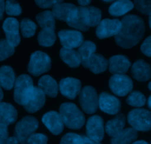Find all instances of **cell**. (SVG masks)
I'll use <instances>...</instances> for the list:
<instances>
[{
    "label": "cell",
    "mask_w": 151,
    "mask_h": 144,
    "mask_svg": "<svg viewBox=\"0 0 151 144\" xmlns=\"http://www.w3.org/2000/svg\"><path fill=\"white\" fill-rule=\"evenodd\" d=\"M121 22V30L119 34L114 37L116 43L124 49L136 46L145 34V26L142 19L130 14L124 16Z\"/></svg>",
    "instance_id": "6da1fadb"
},
{
    "label": "cell",
    "mask_w": 151,
    "mask_h": 144,
    "mask_svg": "<svg viewBox=\"0 0 151 144\" xmlns=\"http://www.w3.org/2000/svg\"><path fill=\"white\" fill-rule=\"evenodd\" d=\"M101 10L93 6L76 8L72 18L67 24L80 31H88L90 27H97L101 21Z\"/></svg>",
    "instance_id": "7a4b0ae2"
},
{
    "label": "cell",
    "mask_w": 151,
    "mask_h": 144,
    "mask_svg": "<svg viewBox=\"0 0 151 144\" xmlns=\"http://www.w3.org/2000/svg\"><path fill=\"white\" fill-rule=\"evenodd\" d=\"M59 115L64 125L71 129H79L85 123L82 112L73 103H63L59 107Z\"/></svg>",
    "instance_id": "3957f363"
},
{
    "label": "cell",
    "mask_w": 151,
    "mask_h": 144,
    "mask_svg": "<svg viewBox=\"0 0 151 144\" xmlns=\"http://www.w3.org/2000/svg\"><path fill=\"white\" fill-rule=\"evenodd\" d=\"M34 87L33 80L30 75L26 74L19 75L16 79L14 84V98L15 102L24 106L28 101Z\"/></svg>",
    "instance_id": "277c9868"
},
{
    "label": "cell",
    "mask_w": 151,
    "mask_h": 144,
    "mask_svg": "<svg viewBox=\"0 0 151 144\" xmlns=\"http://www.w3.org/2000/svg\"><path fill=\"white\" fill-rule=\"evenodd\" d=\"M39 127V121L33 116H24L17 123L14 137L21 144H27V140Z\"/></svg>",
    "instance_id": "5b68a950"
},
{
    "label": "cell",
    "mask_w": 151,
    "mask_h": 144,
    "mask_svg": "<svg viewBox=\"0 0 151 144\" xmlns=\"http://www.w3.org/2000/svg\"><path fill=\"white\" fill-rule=\"evenodd\" d=\"M127 121L135 130L147 132L151 129V112L145 109H134L127 115Z\"/></svg>",
    "instance_id": "8992f818"
},
{
    "label": "cell",
    "mask_w": 151,
    "mask_h": 144,
    "mask_svg": "<svg viewBox=\"0 0 151 144\" xmlns=\"http://www.w3.org/2000/svg\"><path fill=\"white\" fill-rule=\"evenodd\" d=\"M51 67V59L50 56L42 51H36L32 53L29 62L28 72L34 76H39L48 72Z\"/></svg>",
    "instance_id": "52a82bcc"
},
{
    "label": "cell",
    "mask_w": 151,
    "mask_h": 144,
    "mask_svg": "<svg viewBox=\"0 0 151 144\" xmlns=\"http://www.w3.org/2000/svg\"><path fill=\"white\" fill-rule=\"evenodd\" d=\"M79 103L83 111L88 114H93L99 107V95L95 89L86 86L79 93Z\"/></svg>",
    "instance_id": "ba28073f"
},
{
    "label": "cell",
    "mask_w": 151,
    "mask_h": 144,
    "mask_svg": "<svg viewBox=\"0 0 151 144\" xmlns=\"http://www.w3.org/2000/svg\"><path fill=\"white\" fill-rule=\"evenodd\" d=\"M109 87L114 94L123 97L131 92L133 84L127 75H113L109 80Z\"/></svg>",
    "instance_id": "9c48e42d"
},
{
    "label": "cell",
    "mask_w": 151,
    "mask_h": 144,
    "mask_svg": "<svg viewBox=\"0 0 151 144\" xmlns=\"http://www.w3.org/2000/svg\"><path fill=\"white\" fill-rule=\"evenodd\" d=\"M86 135L88 138L100 143L104 136V120L100 116L93 115L88 118L86 123Z\"/></svg>",
    "instance_id": "30bf717a"
},
{
    "label": "cell",
    "mask_w": 151,
    "mask_h": 144,
    "mask_svg": "<svg viewBox=\"0 0 151 144\" xmlns=\"http://www.w3.org/2000/svg\"><path fill=\"white\" fill-rule=\"evenodd\" d=\"M121 27L122 22L119 20L105 19L101 20L96 27V34L100 39L110 38L112 36L115 37L119 34Z\"/></svg>",
    "instance_id": "8fae6325"
},
{
    "label": "cell",
    "mask_w": 151,
    "mask_h": 144,
    "mask_svg": "<svg viewBox=\"0 0 151 144\" xmlns=\"http://www.w3.org/2000/svg\"><path fill=\"white\" fill-rule=\"evenodd\" d=\"M62 47L67 49L79 47L84 42V37L79 30H63L58 33Z\"/></svg>",
    "instance_id": "7c38bea8"
},
{
    "label": "cell",
    "mask_w": 151,
    "mask_h": 144,
    "mask_svg": "<svg viewBox=\"0 0 151 144\" xmlns=\"http://www.w3.org/2000/svg\"><path fill=\"white\" fill-rule=\"evenodd\" d=\"M99 107L104 113L117 115L121 110V102L113 95L108 92H101L99 97Z\"/></svg>",
    "instance_id": "4fadbf2b"
},
{
    "label": "cell",
    "mask_w": 151,
    "mask_h": 144,
    "mask_svg": "<svg viewBox=\"0 0 151 144\" xmlns=\"http://www.w3.org/2000/svg\"><path fill=\"white\" fill-rule=\"evenodd\" d=\"M2 27L5 33L8 43L14 47L18 46L21 40L19 35V23L18 20L15 18L9 17L4 21Z\"/></svg>",
    "instance_id": "5bb4252c"
},
{
    "label": "cell",
    "mask_w": 151,
    "mask_h": 144,
    "mask_svg": "<svg viewBox=\"0 0 151 144\" xmlns=\"http://www.w3.org/2000/svg\"><path fill=\"white\" fill-rule=\"evenodd\" d=\"M59 89L62 95L73 100L80 93L82 83L77 78H65L59 82Z\"/></svg>",
    "instance_id": "9a60e30c"
},
{
    "label": "cell",
    "mask_w": 151,
    "mask_h": 144,
    "mask_svg": "<svg viewBox=\"0 0 151 144\" xmlns=\"http://www.w3.org/2000/svg\"><path fill=\"white\" fill-rule=\"evenodd\" d=\"M42 122L52 134L58 135L64 129V123L59 113L56 111H50L42 117Z\"/></svg>",
    "instance_id": "2e32d148"
},
{
    "label": "cell",
    "mask_w": 151,
    "mask_h": 144,
    "mask_svg": "<svg viewBox=\"0 0 151 144\" xmlns=\"http://www.w3.org/2000/svg\"><path fill=\"white\" fill-rule=\"evenodd\" d=\"M46 101V95L39 87H34L28 101L23 106L24 110L30 113H35L44 107Z\"/></svg>",
    "instance_id": "e0dca14e"
},
{
    "label": "cell",
    "mask_w": 151,
    "mask_h": 144,
    "mask_svg": "<svg viewBox=\"0 0 151 144\" xmlns=\"http://www.w3.org/2000/svg\"><path fill=\"white\" fill-rule=\"evenodd\" d=\"M108 62L109 70L113 75H124L131 66L128 58L123 55L112 56Z\"/></svg>",
    "instance_id": "ac0fdd59"
},
{
    "label": "cell",
    "mask_w": 151,
    "mask_h": 144,
    "mask_svg": "<svg viewBox=\"0 0 151 144\" xmlns=\"http://www.w3.org/2000/svg\"><path fill=\"white\" fill-rule=\"evenodd\" d=\"M77 7L72 3L59 2L55 5L52 10V14L56 19L64 21L68 23L72 18Z\"/></svg>",
    "instance_id": "d6986e66"
},
{
    "label": "cell",
    "mask_w": 151,
    "mask_h": 144,
    "mask_svg": "<svg viewBox=\"0 0 151 144\" xmlns=\"http://www.w3.org/2000/svg\"><path fill=\"white\" fill-rule=\"evenodd\" d=\"M131 74L137 81L144 82L151 78V67L144 60H138L131 67Z\"/></svg>",
    "instance_id": "ffe728a7"
},
{
    "label": "cell",
    "mask_w": 151,
    "mask_h": 144,
    "mask_svg": "<svg viewBox=\"0 0 151 144\" xmlns=\"http://www.w3.org/2000/svg\"><path fill=\"white\" fill-rule=\"evenodd\" d=\"M83 66L93 73L99 74L104 72L108 68L109 62L102 55L94 53Z\"/></svg>",
    "instance_id": "44dd1931"
},
{
    "label": "cell",
    "mask_w": 151,
    "mask_h": 144,
    "mask_svg": "<svg viewBox=\"0 0 151 144\" xmlns=\"http://www.w3.org/2000/svg\"><path fill=\"white\" fill-rule=\"evenodd\" d=\"M18 113L15 107L11 104L0 102V123L9 126L15 123Z\"/></svg>",
    "instance_id": "7402d4cb"
},
{
    "label": "cell",
    "mask_w": 151,
    "mask_h": 144,
    "mask_svg": "<svg viewBox=\"0 0 151 144\" xmlns=\"http://www.w3.org/2000/svg\"><path fill=\"white\" fill-rule=\"evenodd\" d=\"M38 87L45 93V95L50 98H55L58 95L59 86L54 78L50 75H43L38 82Z\"/></svg>",
    "instance_id": "603a6c76"
},
{
    "label": "cell",
    "mask_w": 151,
    "mask_h": 144,
    "mask_svg": "<svg viewBox=\"0 0 151 144\" xmlns=\"http://www.w3.org/2000/svg\"><path fill=\"white\" fill-rule=\"evenodd\" d=\"M125 116L124 114H118L114 118L108 120L105 125V132L109 136L114 137L124 129L125 126Z\"/></svg>",
    "instance_id": "cb8c5ba5"
},
{
    "label": "cell",
    "mask_w": 151,
    "mask_h": 144,
    "mask_svg": "<svg viewBox=\"0 0 151 144\" xmlns=\"http://www.w3.org/2000/svg\"><path fill=\"white\" fill-rule=\"evenodd\" d=\"M60 58L70 67L76 68L82 64V59L79 52L74 49L62 47L60 50Z\"/></svg>",
    "instance_id": "d4e9b609"
},
{
    "label": "cell",
    "mask_w": 151,
    "mask_h": 144,
    "mask_svg": "<svg viewBox=\"0 0 151 144\" xmlns=\"http://www.w3.org/2000/svg\"><path fill=\"white\" fill-rule=\"evenodd\" d=\"M138 138L137 131L133 128H127L111 138V144H132Z\"/></svg>",
    "instance_id": "484cf974"
},
{
    "label": "cell",
    "mask_w": 151,
    "mask_h": 144,
    "mask_svg": "<svg viewBox=\"0 0 151 144\" xmlns=\"http://www.w3.org/2000/svg\"><path fill=\"white\" fill-rule=\"evenodd\" d=\"M16 82L15 73L12 67L2 66L0 67V87L10 90L14 87Z\"/></svg>",
    "instance_id": "4316f807"
},
{
    "label": "cell",
    "mask_w": 151,
    "mask_h": 144,
    "mask_svg": "<svg viewBox=\"0 0 151 144\" xmlns=\"http://www.w3.org/2000/svg\"><path fill=\"white\" fill-rule=\"evenodd\" d=\"M134 8V3L128 0H121L113 2L109 8V13L113 16H122Z\"/></svg>",
    "instance_id": "83f0119b"
},
{
    "label": "cell",
    "mask_w": 151,
    "mask_h": 144,
    "mask_svg": "<svg viewBox=\"0 0 151 144\" xmlns=\"http://www.w3.org/2000/svg\"><path fill=\"white\" fill-rule=\"evenodd\" d=\"M38 24L42 30H54L56 27V19L52 11H45L37 14L36 17Z\"/></svg>",
    "instance_id": "f1b7e54d"
},
{
    "label": "cell",
    "mask_w": 151,
    "mask_h": 144,
    "mask_svg": "<svg viewBox=\"0 0 151 144\" xmlns=\"http://www.w3.org/2000/svg\"><path fill=\"white\" fill-rule=\"evenodd\" d=\"M96 50V46L93 42L91 41H85L82 45L79 47V55L82 59V64H85L88 59L95 53Z\"/></svg>",
    "instance_id": "f546056e"
},
{
    "label": "cell",
    "mask_w": 151,
    "mask_h": 144,
    "mask_svg": "<svg viewBox=\"0 0 151 144\" xmlns=\"http://www.w3.org/2000/svg\"><path fill=\"white\" fill-rule=\"evenodd\" d=\"M56 35L54 30H42L38 34V42L41 46L51 47L55 43Z\"/></svg>",
    "instance_id": "4dcf8cb0"
},
{
    "label": "cell",
    "mask_w": 151,
    "mask_h": 144,
    "mask_svg": "<svg viewBox=\"0 0 151 144\" xmlns=\"http://www.w3.org/2000/svg\"><path fill=\"white\" fill-rule=\"evenodd\" d=\"M126 101L129 105L139 108L145 105L146 103V98L141 92L133 91L129 94Z\"/></svg>",
    "instance_id": "1f68e13d"
},
{
    "label": "cell",
    "mask_w": 151,
    "mask_h": 144,
    "mask_svg": "<svg viewBox=\"0 0 151 144\" xmlns=\"http://www.w3.org/2000/svg\"><path fill=\"white\" fill-rule=\"evenodd\" d=\"M20 28L22 34L24 38H30L34 36L37 26L32 20L29 19H24L21 21Z\"/></svg>",
    "instance_id": "d6a6232c"
},
{
    "label": "cell",
    "mask_w": 151,
    "mask_h": 144,
    "mask_svg": "<svg viewBox=\"0 0 151 144\" xmlns=\"http://www.w3.org/2000/svg\"><path fill=\"white\" fill-rule=\"evenodd\" d=\"M15 52L14 47L8 43L6 39L0 40V62L5 60L13 56Z\"/></svg>",
    "instance_id": "836d02e7"
},
{
    "label": "cell",
    "mask_w": 151,
    "mask_h": 144,
    "mask_svg": "<svg viewBox=\"0 0 151 144\" xmlns=\"http://www.w3.org/2000/svg\"><path fill=\"white\" fill-rule=\"evenodd\" d=\"M59 144H83V138L76 133H67L62 137Z\"/></svg>",
    "instance_id": "e575fe53"
},
{
    "label": "cell",
    "mask_w": 151,
    "mask_h": 144,
    "mask_svg": "<svg viewBox=\"0 0 151 144\" xmlns=\"http://www.w3.org/2000/svg\"><path fill=\"white\" fill-rule=\"evenodd\" d=\"M5 11L9 16H19L22 12V7L15 1H7L5 2Z\"/></svg>",
    "instance_id": "d590c367"
},
{
    "label": "cell",
    "mask_w": 151,
    "mask_h": 144,
    "mask_svg": "<svg viewBox=\"0 0 151 144\" xmlns=\"http://www.w3.org/2000/svg\"><path fill=\"white\" fill-rule=\"evenodd\" d=\"M134 6L142 14H151V1H135Z\"/></svg>",
    "instance_id": "8d00e7d4"
},
{
    "label": "cell",
    "mask_w": 151,
    "mask_h": 144,
    "mask_svg": "<svg viewBox=\"0 0 151 144\" xmlns=\"http://www.w3.org/2000/svg\"><path fill=\"white\" fill-rule=\"evenodd\" d=\"M27 144H47V137L44 134L33 133L27 140Z\"/></svg>",
    "instance_id": "74e56055"
},
{
    "label": "cell",
    "mask_w": 151,
    "mask_h": 144,
    "mask_svg": "<svg viewBox=\"0 0 151 144\" xmlns=\"http://www.w3.org/2000/svg\"><path fill=\"white\" fill-rule=\"evenodd\" d=\"M141 50L145 56L151 57V35L148 36L142 44Z\"/></svg>",
    "instance_id": "f35d334b"
},
{
    "label": "cell",
    "mask_w": 151,
    "mask_h": 144,
    "mask_svg": "<svg viewBox=\"0 0 151 144\" xmlns=\"http://www.w3.org/2000/svg\"><path fill=\"white\" fill-rule=\"evenodd\" d=\"M62 1H49V0H40V1H36V4L37 5L38 7H40L41 8H53L58 3L61 2Z\"/></svg>",
    "instance_id": "ab89813d"
},
{
    "label": "cell",
    "mask_w": 151,
    "mask_h": 144,
    "mask_svg": "<svg viewBox=\"0 0 151 144\" xmlns=\"http://www.w3.org/2000/svg\"><path fill=\"white\" fill-rule=\"evenodd\" d=\"M8 138V126L0 123V144H7Z\"/></svg>",
    "instance_id": "60d3db41"
},
{
    "label": "cell",
    "mask_w": 151,
    "mask_h": 144,
    "mask_svg": "<svg viewBox=\"0 0 151 144\" xmlns=\"http://www.w3.org/2000/svg\"><path fill=\"white\" fill-rule=\"evenodd\" d=\"M82 138H83V144H101L100 143H97L92 140H91L87 136H85V135H82Z\"/></svg>",
    "instance_id": "b9f144b4"
},
{
    "label": "cell",
    "mask_w": 151,
    "mask_h": 144,
    "mask_svg": "<svg viewBox=\"0 0 151 144\" xmlns=\"http://www.w3.org/2000/svg\"><path fill=\"white\" fill-rule=\"evenodd\" d=\"M5 2L4 1H0V20L3 19L4 12H5Z\"/></svg>",
    "instance_id": "7bdbcfd3"
},
{
    "label": "cell",
    "mask_w": 151,
    "mask_h": 144,
    "mask_svg": "<svg viewBox=\"0 0 151 144\" xmlns=\"http://www.w3.org/2000/svg\"><path fill=\"white\" fill-rule=\"evenodd\" d=\"M78 2H79L81 7H84L85 8V7L89 6L91 1H90V0H82V1H78Z\"/></svg>",
    "instance_id": "ee69618b"
},
{
    "label": "cell",
    "mask_w": 151,
    "mask_h": 144,
    "mask_svg": "<svg viewBox=\"0 0 151 144\" xmlns=\"http://www.w3.org/2000/svg\"><path fill=\"white\" fill-rule=\"evenodd\" d=\"M7 144H19V143L15 137H11V138H8Z\"/></svg>",
    "instance_id": "f6af8a7d"
},
{
    "label": "cell",
    "mask_w": 151,
    "mask_h": 144,
    "mask_svg": "<svg viewBox=\"0 0 151 144\" xmlns=\"http://www.w3.org/2000/svg\"><path fill=\"white\" fill-rule=\"evenodd\" d=\"M132 144H149V143L145 140H138V141H135V142H133Z\"/></svg>",
    "instance_id": "bcb514c9"
},
{
    "label": "cell",
    "mask_w": 151,
    "mask_h": 144,
    "mask_svg": "<svg viewBox=\"0 0 151 144\" xmlns=\"http://www.w3.org/2000/svg\"><path fill=\"white\" fill-rule=\"evenodd\" d=\"M3 97H4L3 92H2V88H1V87H0V102L2 101V99H3Z\"/></svg>",
    "instance_id": "7dc6e473"
},
{
    "label": "cell",
    "mask_w": 151,
    "mask_h": 144,
    "mask_svg": "<svg viewBox=\"0 0 151 144\" xmlns=\"http://www.w3.org/2000/svg\"><path fill=\"white\" fill-rule=\"evenodd\" d=\"M147 104H148V107H149V108L151 110V95L150 96V98H148Z\"/></svg>",
    "instance_id": "c3c4849f"
},
{
    "label": "cell",
    "mask_w": 151,
    "mask_h": 144,
    "mask_svg": "<svg viewBox=\"0 0 151 144\" xmlns=\"http://www.w3.org/2000/svg\"><path fill=\"white\" fill-rule=\"evenodd\" d=\"M150 16H149V24H150V27L151 28V14H150Z\"/></svg>",
    "instance_id": "681fc988"
},
{
    "label": "cell",
    "mask_w": 151,
    "mask_h": 144,
    "mask_svg": "<svg viewBox=\"0 0 151 144\" xmlns=\"http://www.w3.org/2000/svg\"><path fill=\"white\" fill-rule=\"evenodd\" d=\"M148 87H149L150 90H151V81H150V82L149 85H148Z\"/></svg>",
    "instance_id": "f907efd6"
}]
</instances>
